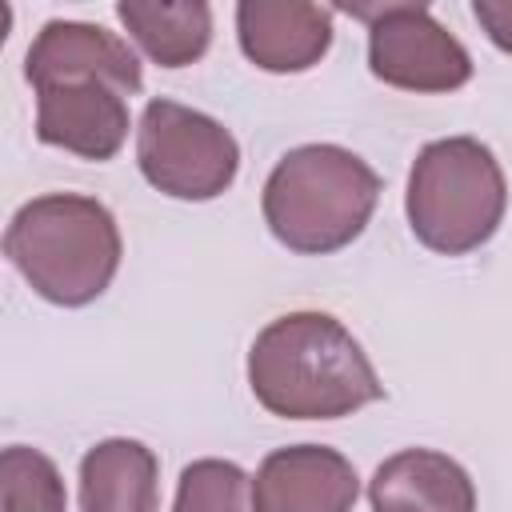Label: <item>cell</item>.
Listing matches in <instances>:
<instances>
[{
	"label": "cell",
	"mask_w": 512,
	"mask_h": 512,
	"mask_svg": "<svg viewBox=\"0 0 512 512\" xmlns=\"http://www.w3.org/2000/svg\"><path fill=\"white\" fill-rule=\"evenodd\" d=\"M252 396L284 420H340L384 396L360 340L328 312H288L248 348Z\"/></svg>",
	"instance_id": "1"
},
{
	"label": "cell",
	"mask_w": 512,
	"mask_h": 512,
	"mask_svg": "<svg viewBox=\"0 0 512 512\" xmlns=\"http://www.w3.org/2000/svg\"><path fill=\"white\" fill-rule=\"evenodd\" d=\"M116 216L80 192H48L16 208L4 228V256L36 296L60 308H84L120 268Z\"/></svg>",
	"instance_id": "2"
},
{
	"label": "cell",
	"mask_w": 512,
	"mask_h": 512,
	"mask_svg": "<svg viewBox=\"0 0 512 512\" xmlns=\"http://www.w3.org/2000/svg\"><path fill=\"white\" fill-rule=\"evenodd\" d=\"M380 200V176L368 160L340 144H300L276 160L264 180V224L268 232L300 252L324 256L352 244Z\"/></svg>",
	"instance_id": "3"
},
{
	"label": "cell",
	"mask_w": 512,
	"mask_h": 512,
	"mask_svg": "<svg viewBox=\"0 0 512 512\" xmlns=\"http://www.w3.org/2000/svg\"><path fill=\"white\" fill-rule=\"evenodd\" d=\"M504 208V168L476 136H444L416 152L404 212L412 236L424 248L440 256H464L496 236Z\"/></svg>",
	"instance_id": "4"
},
{
	"label": "cell",
	"mask_w": 512,
	"mask_h": 512,
	"mask_svg": "<svg viewBox=\"0 0 512 512\" xmlns=\"http://www.w3.org/2000/svg\"><path fill=\"white\" fill-rule=\"evenodd\" d=\"M136 164L172 200H216L240 172V144L216 116L156 96L140 112Z\"/></svg>",
	"instance_id": "5"
},
{
	"label": "cell",
	"mask_w": 512,
	"mask_h": 512,
	"mask_svg": "<svg viewBox=\"0 0 512 512\" xmlns=\"http://www.w3.org/2000/svg\"><path fill=\"white\" fill-rule=\"evenodd\" d=\"M368 24V68L404 92H456L472 80L468 48L428 12V4H340Z\"/></svg>",
	"instance_id": "6"
},
{
	"label": "cell",
	"mask_w": 512,
	"mask_h": 512,
	"mask_svg": "<svg viewBox=\"0 0 512 512\" xmlns=\"http://www.w3.org/2000/svg\"><path fill=\"white\" fill-rule=\"evenodd\" d=\"M36 140L80 160H112L128 140V92L108 80L36 88Z\"/></svg>",
	"instance_id": "7"
},
{
	"label": "cell",
	"mask_w": 512,
	"mask_h": 512,
	"mask_svg": "<svg viewBox=\"0 0 512 512\" xmlns=\"http://www.w3.org/2000/svg\"><path fill=\"white\" fill-rule=\"evenodd\" d=\"M360 476L352 460L324 444H288L260 460L252 476L256 512H352Z\"/></svg>",
	"instance_id": "8"
},
{
	"label": "cell",
	"mask_w": 512,
	"mask_h": 512,
	"mask_svg": "<svg viewBox=\"0 0 512 512\" xmlns=\"http://www.w3.org/2000/svg\"><path fill=\"white\" fill-rule=\"evenodd\" d=\"M24 76L32 88L60 80H108L128 96L144 88V72L128 40L88 20H48L24 56Z\"/></svg>",
	"instance_id": "9"
},
{
	"label": "cell",
	"mask_w": 512,
	"mask_h": 512,
	"mask_svg": "<svg viewBox=\"0 0 512 512\" xmlns=\"http://www.w3.org/2000/svg\"><path fill=\"white\" fill-rule=\"evenodd\" d=\"M236 40L264 72H308L332 48V8L312 0H240Z\"/></svg>",
	"instance_id": "10"
},
{
	"label": "cell",
	"mask_w": 512,
	"mask_h": 512,
	"mask_svg": "<svg viewBox=\"0 0 512 512\" xmlns=\"http://www.w3.org/2000/svg\"><path fill=\"white\" fill-rule=\"evenodd\" d=\"M372 512H476V484L448 452L404 448L368 480Z\"/></svg>",
	"instance_id": "11"
},
{
	"label": "cell",
	"mask_w": 512,
	"mask_h": 512,
	"mask_svg": "<svg viewBox=\"0 0 512 512\" xmlns=\"http://www.w3.org/2000/svg\"><path fill=\"white\" fill-rule=\"evenodd\" d=\"M80 512H160V460L148 444L108 436L80 460Z\"/></svg>",
	"instance_id": "12"
},
{
	"label": "cell",
	"mask_w": 512,
	"mask_h": 512,
	"mask_svg": "<svg viewBox=\"0 0 512 512\" xmlns=\"http://www.w3.org/2000/svg\"><path fill=\"white\" fill-rule=\"evenodd\" d=\"M120 24L128 36L156 60L160 68H184L196 64L212 44V8L204 0H120L116 4Z\"/></svg>",
	"instance_id": "13"
},
{
	"label": "cell",
	"mask_w": 512,
	"mask_h": 512,
	"mask_svg": "<svg viewBox=\"0 0 512 512\" xmlns=\"http://www.w3.org/2000/svg\"><path fill=\"white\" fill-rule=\"evenodd\" d=\"M0 512H68L64 476L52 456L28 444L0 452Z\"/></svg>",
	"instance_id": "14"
},
{
	"label": "cell",
	"mask_w": 512,
	"mask_h": 512,
	"mask_svg": "<svg viewBox=\"0 0 512 512\" xmlns=\"http://www.w3.org/2000/svg\"><path fill=\"white\" fill-rule=\"evenodd\" d=\"M172 512H256L252 476L232 460H192L180 472Z\"/></svg>",
	"instance_id": "15"
},
{
	"label": "cell",
	"mask_w": 512,
	"mask_h": 512,
	"mask_svg": "<svg viewBox=\"0 0 512 512\" xmlns=\"http://www.w3.org/2000/svg\"><path fill=\"white\" fill-rule=\"evenodd\" d=\"M472 16L480 20L484 36L512 56V0H472Z\"/></svg>",
	"instance_id": "16"
}]
</instances>
